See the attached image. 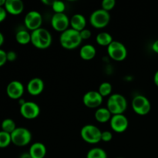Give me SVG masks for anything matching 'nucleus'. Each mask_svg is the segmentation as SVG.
<instances>
[{
	"instance_id": "1",
	"label": "nucleus",
	"mask_w": 158,
	"mask_h": 158,
	"mask_svg": "<svg viewBox=\"0 0 158 158\" xmlns=\"http://www.w3.org/2000/svg\"><path fill=\"white\" fill-rule=\"evenodd\" d=\"M82 40L80 32L69 28L64 32H61L60 36V45L64 49H73L78 47L81 44Z\"/></svg>"
},
{
	"instance_id": "2",
	"label": "nucleus",
	"mask_w": 158,
	"mask_h": 158,
	"mask_svg": "<svg viewBox=\"0 0 158 158\" xmlns=\"http://www.w3.org/2000/svg\"><path fill=\"white\" fill-rule=\"evenodd\" d=\"M52 35L45 28H40L31 32V43L38 49H44L50 46Z\"/></svg>"
},
{
	"instance_id": "3",
	"label": "nucleus",
	"mask_w": 158,
	"mask_h": 158,
	"mask_svg": "<svg viewBox=\"0 0 158 158\" xmlns=\"http://www.w3.org/2000/svg\"><path fill=\"white\" fill-rule=\"evenodd\" d=\"M101 134L100 128L93 124L85 125L80 131L82 139L89 144H96L101 141Z\"/></svg>"
},
{
	"instance_id": "4",
	"label": "nucleus",
	"mask_w": 158,
	"mask_h": 158,
	"mask_svg": "<svg viewBox=\"0 0 158 158\" xmlns=\"http://www.w3.org/2000/svg\"><path fill=\"white\" fill-rule=\"evenodd\" d=\"M110 21V14L103 9L94 11L89 16V23L97 29H103L109 24Z\"/></svg>"
},
{
	"instance_id": "5",
	"label": "nucleus",
	"mask_w": 158,
	"mask_h": 158,
	"mask_svg": "<svg viewBox=\"0 0 158 158\" xmlns=\"http://www.w3.org/2000/svg\"><path fill=\"white\" fill-rule=\"evenodd\" d=\"M12 143L18 147H24L29 144L32 140L30 131L25 127H16L11 134Z\"/></svg>"
},
{
	"instance_id": "6",
	"label": "nucleus",
	"mask_w": 158,
	"mask_h": 158,
	"mask_svg": "<svg viewBox=\"0 0 158 158\" xmlns=\"http://www.w3.org/2000/svg\"><path fill=\"white\" fill-rule=\"evenodd\" d=\"M133 110L138 115L144 116L149 114L151 109L150 100L145 96L137 95L133 98L131 102Z\"/></svg>"
},
{
	"instance_id": "7",
	"label": "nucleus",
	"mask_w": 158,
	"mask_h": 158,
	"mask_svg": "<svg viewBox=\"0 0 158 158\" xmlns=\"http://www.w3.org/2000/svg\"><path fill=\"white\" fill-rule=\"evenodd\" d=\"M107 53L115 61H123L127 56V49L123 43L114 40L107 46Z\"/></svg>"
},
{
	"instance_id": "8",
	"label": "nucleus",
	"mask_w": 158,
	"mask_h": 158,
	"mask_svg": "<svg viewBox=\"0 0 158 158\" xmlns=\"http://www.w3.org/2000/svg\"><path fill=\"white\" fill-rule=\"evenodd\" d=\"M24 24L26 27L32 32L41 28L43 24V17L41 13L35 10L29 11L25 16Z\"/></svg>"
},
{
	"instance_id": "9",
	"label": "nucleus",
	"mask_w": 158,
	"mask_h": 158,
	"mask_svg": "<svg viewBox=\"0 0 158 158\" xmlns=\"http://www.w3.org/2000/svg\"><path fill=\"white\" fill-rule=\"evenodd\" d=\"M20 114L27 120H34L40 114V107L36 103L32 101H26L20 106Z\"/></svg>"
},
{
	"instance_id": "10",
	"label": "nucleus",
	"mask_w": 158,
	"mask_h": 158,
	"mask_svg": "<svg viewBox=\"0 0 158 158\" xmlns=\"http://www.w3.org/2000/svg\"><path fill=\"white\" fill-rule=\"evenodd\" d=\"M52 27L57 32H63L69 29L70 26V19L66 13H54L51 19Z\"/></svg>"
},
{
	"instance_id": "11",
	"label": "nucleus",
	"mask_w": 158,
	"mask_h": 158,
	"mask_svg": "<svg viewBox=\"0 0 158 158\" xmlns=\"http://www.w3.org/2000/svg\"><path fill=\"white\" fill-rule=\"evenodd\" d=\"M110 127L114 132L123 133L127 130L129 127V120L123 114L113 115L110 120Z\"/></svg>"
},
{
	"instance_id": "12",
	"label": "nucleus",
	"mask_w": 158,
	"mask_h": 158,
	"mask_svg": "<svg viewBox=\"0 0 158 158\" xmlns=\"http://www.w3.org/2000/svg\"><path fill=\"white\" fill-rule=\"evenodd\" d=\"M103 97L98 91L90 90L86 92L83 97V103L86 107L99 108L103 103Z\"/></svg>"
},
{
	"instance_id": "13",
	"label": "nucleus",
	"mask_w": 158,
	"mask_h": 158,
	"mask_svg": "<svg viewBox=\"0 0 158 158\" xmlns=\"http://www.w3.org/2000/svg\"><path fill=\"white\" fill-rule=\"evenodd\" d=\"M25 88L19 80H12L6 86V94L12 100H19L24 94Z\"/></svg>"
},
{
	"instance_id": "14",
	"label": "nucleus",
	"mask_w": 158,
	"mask_h": 158,
	"mask_svg": "<svg viewBox=\"0 0 158 158\" xmlns=\"http://www.w3.org/2000/svg\"><path fill=\"white\" fill-rule=\"evenodd\" d=\"M44 82L41 78H39V77L31 79L26 86L28 93L32 96H38L41 94L44 89Z\"/></svg>"
},
{
	"instance_id": "15",
	"label": "nucleus",
	"mask_w": 158,
	"mask_h": 158,
	"mask_svg": "<svg viewBox=\"0 0 158 158\" xmlns=\"http://www.w3.org/2000/svg\"><path fill=\"white\" fill-rule=\"evenodd\" d=\"M4 8L7 13L18 15L24 10V3L22 0H6Z\"/></svg>"
},
{
	"instance_id": "16",
	"label": "nucleus",
	"mask_w": 158,
	"mask_h": 158,
	"mask_svg": "<svg viewBox=\"0 0 158 158\" xmlns=\"http://www.w3.org/2000/svg\"><path fill=\"white\" fill-rule=\"evenodd\" d=\"M86 20L84 15L82 14H74L70 19V26L72 29L80 32L83 29H86Z\"/></svg>"
},
{
	"instance_id": "17",
	"label": "nucleus",
	"mask_w": 158,
	"mask_h": 158,
	"mask_svg": "<svg viewBox=\"0 0 158 158\" xmlns=\"http://www.w3.org/2000/svg\"><path fill=\"white\" fill-rule=\"evenodd\" d=\"M29 153L32 158H44L46 154V148L41 142H35L30 146Z\"/></svg>"
},
{
	"instance_id": "18",
	"label": "nucleus",
	"mask_w": 158,
	"mask_h": 158,
	"mask_svg": "<svg viewBox=\"0 0 158 158\" xmlns=\"http://www.w3.org/2000/svg\"><path fill=\"white\" fill-rule=\"evenodd\" d=\"M97 49L91 44L83 45L80 49V56L83 60H90L96 56Z\"/></svg>"
},
{
	"instance_id": "19",
	"label": "nucleus",
	"mask_w": 158,
	"mask_h": 158,
	"mask_svg": "<svg viewBox=\"0 0 158 158\" xmlns=\"http://www.w3.org/2000/svg\"><path fill=\"white\" fill-rule=\"evenodd\" d=\"M112 116L111 113L106 107H99L94 114V117L99 123H106L110 121Z\"/></svg>"
},
{
	"instance_id": "20",
	"label": "nucleus",
	"mask_w": 158,
	"mask_h": 158,
	"mask_svg": "<svg viewBox=\"0 0 158 158\" xmlns=\"http://www.w3.org/2000/svg\"><path fill=\"white\" fill-rule=\"evenodd\" d=\"M106 108L109 110L110 112L111 113L112 115H117V114H122L124 113V110H123V108L118 104L117 101L115 100L112 98V97L110 96V97L107 100V103H106Z\"/></svg>"
},
{
	"instance_id": "21",
	"label": "nucleus",
	"mask_w": 158,
	"mask_h": 158,
	"mask_svg": "<svg viewBox=\"0 0 158 158\" xmlns=\"http://www.w3.org/2000/svg\"><path fill=\"white\" fill-rule=\"evenodd\" d=\"M15 40L20 45L29 44L31 43V32L25 29L18 31L15 34Z\"/></svg>"
},
{
	"instance_id": "22",
	"label": "nucleus",
	"mask_w": 158,
	"mask_h": 158,
	"mask_svg": "<svg viewBox=\"0 0 158 158\" xmlns=\"http://www.w3.org/2000/svg\"><path fill=\"white\" fill-rule=\"evenodd\" d=\"M114 41L113 37L109 32H100L96 36V42L102 46H108Z\"/></svg>"
},
{
	"instance_id": "23",
	"label": "nucleus",
	"mask_w": 158,
	"mask_h": 158,
	"mask_svg": "<svg viewBox=\"0 0 158 158\" xmlns=\"http://www.w3.org/2000/svg\"><path fill=\"white\" fill-rule=\"evenodd\" d=\"M86 158H107V154L102 148H94L88 151Z\"/></svg>"
},
{
	"instance_id": "24",
	"label": "nucleus",
	"mask_w": 158,
	"mask_h": 158,
	"mask_svg": "<svg viewBox=\"0 0 158 158\" xmlns=\"http://www.w3.org/2000/svg\"><path fill=\"white\" fill-rule=\"evenodd\" d=\"M2 131H5L9 134H12L15 129H16V125H15V121L10 118L5 119L1 124Z\"/></svg>"
},
{
	"instance_id": "25",
	"label": "nucleus",
	"mask_w": 158,
	"mask_h": 158,
	"mask_svg": "<svg viewBox=\"0 0 158 158\" xmlns=\"http://www.w3.org/2000/svg\"><path fill=\"white\" fill-rule=\"evenodd\" d=\"M112 85L109 82H103L99 86L98 92L100 93V95L103 97H107V96L111 95V93H112Z\"/></svg>"
},
{
	"instance_id": "26",
	"label": "nucleus",
	"mask_w": 158,
	"mask_h": 158,
	"mask_svg": "<svg viewBox=\"0 0 158 158\" xmlns=\"http://www.w3.org/2000/svg\"><path fill=\"white\" fill-rule=\"evenodd\" d=\"M12 143L11 134L5 131H0V148H6Z\"/></svg>"
},
{
	"instance_id": "27",
	"label": "nucleus",
	"mask_w": 158,
	"mask_h": 158,
	"mask_svg": "<svg viewBox=\"0 0 158 158\" xmlns=\"http://www.w3.org/2000/svg\"><path fill=\"white\" fill-rule=\"evenodd\" d=\"M110 97L118 103V104L123 108V110H126L127 108V101L126 98L123 95L120 94H111Z\"/></svg>"
},
{
	"instance_id": "28",
	"label": "nucleus",
	"mask_w": 158,
	"mask_h": 158,
	"mask_svg": "<svg viewBox=\"0 0 158 158\" xmlns=\"http://www.w3.org/2000/svg\"><path fill=\"white\" fill-rule=\"evenodd\" d=\"M51 7L55 13H63L66 9V5L63 1L56 0V1H53Z\"/></svg>"
},
{
	"instance_id": "29",
	"label": "nucleus",
	"mask_w": 158,
	"mask_h": 158,
	"mask_svg": "<svg viewBox=\"0 0 158 158\" xmlns=\"http://www.w3.org/2000/svg\"><path fill=\"white\" fill-rule=\"evenodd\" d=\"M115 5H116L115 0H103L101 3V6H102L101 9L109 12V11L112 10V9H114Z\"/></svg>"
},
{
	"instance_id": "30",
	"label": "nucleus",
	"mask_w": 158,
	"mask_h": 158,
	"mask_svg": "<svg viewBox=\"0 0 158 158\" xmlns=\"http://www.w3.org/2000/svg\"><path fill=\"white\" fill-rule=\"evenodd\" d=\"M113 134L110 131H102L101 134V140L104 142H109L112 140Z\"/></svg>"
},
{
	"instance_id": "31",
	"label": "nucleus",
	"mask_w": 158,
	"mask_h": 158,
	"mask_svg": "<svg viewBox=\"0 0 158 158\" xmlns=\"http://www.w3.org/2000/svg\"><path fill=\"white\" fill-rule=\"evenodd\" d=\"M7 61V52L0 49V67L4 66Z\"/></svg>"
},
{
	"instance_id": "32",
	"label": "nucleus",
	"mask_w": 158,
	"mask_h": 158,
	"mask_svg": "<svg viewBox=\"0 0 158 158\" xmlns=\"http://www.w3.org/2000/svg\"><path fill=\"white\" fill-rule=\"evenodd\" d=\"M80 35H81L82 40H89V39L91 37V35H92V32H91V31L88 29H83L82 31H80Z\"/></svg>"
},
{
	"instance_id": "33",
	"label": "nucleus",
	"mask_w": 158,
	"mask_h": 158,
	"mask_svg": "<svg viewBox=\"0 0 158 158\" xmlns=\"http://www.w3.org/2000/svg\"><path fill=\"white\" fill-rule=\"evenodd\" d=\"M17 59V54L15 51H9L7 52V61L14 62Z\"/></svg>"
},
{
	"instance_id": "34",
	"label": "nucleus",
	"mask_w": 158,
	"mask_h": 158,
	"mask_svg": "<svg viewBox=\"0 0 158 158\" xmlns=\"http://www.w3.org/2000/svg\"><path fill=\"white\" fill-rule=\"evenodd\" d=\"M7 16V12L4 7H0V23L4 21Z\"/></svg>"
},
{
	"instance_id": "35",
	"label": "nucleus",
	"mask_w": 158,
	"mask_h": 158,
	"mask_svg": "<svg viewBox=\"0 0 158 158\" xmlns=\"http://www.w3.org/2000/svg\"><path fill=\"white\" fill-rule=\"evenodd\" d=\"M151 49H152V50L154 51V52L158 54V40H157L156 41H154V43H153Z\"/></svg>"
},
{
	"instance_id": "36",
	"label": "nucleus",
	"mask_w": 158,
	"mask_h": 158,
	"mask_svg": "<svg viewBox=\"0 0 158 158\" xmlns=\"http://www.w3.org/2000/svg\"><path fill=\"white\" fill-rule=\"evenodd\" d=\"M154 83H155L156 86L158 87V70L155 73V74H154Z\"/></svg>"
},
{
	"instance_id": "37",
	"label": "nucleus",
	"mask_w": 158,
	"mask_h": 158,
	"mask_svg": "<svg viewBox=\"0 0 158 158\" xmlns=\"http://www.w3.org/2000/svg\"><path fill=\"white\" fill-rule=\"evenodd\" d=\"M4 41H5L4 35H3V34L0 32V46H2L3 43H4Z\"/></svg>"
},
{
	"instance_id": "38",
	"label": "nucleus",
	"mask_w": 158,
	"mask_h": 158,
	"mask_svg": "<svg viewBox=\"0 0 158 158\" xmlns=\"http://www.w3.org/2000/svg\"><path fill=\"white\" fill-rule=\"evenodd\" d=\"M19 158H32L31 157V155L29 154V153H24V154H22L21 156H20Z\"/></svg>"
},
{
	"instance_id": "39",
	"label": "nucleus",
	"mask_w": 158,
	"mask_h": 158,
	"mask_svg": "<svg viewBox=\"0 0 158 158\" xmlns=\"http://www.w3.org/2000/svg\"><path fill=\"white\" fill-rule=\"evenodd\" d=\"M42 2L45 3V4H46V5H49V6H52L53 1H46V0H43V1H42Z\"/></svg>"
},
{
	"instance_id": "40",
	"label": "nucleus",
	"mask_w": 158,
	"mask_h": 158,
	"mask_svg": "<svg viewBox=\"0 0 158 158\" xmlns=\"http://www.w3.org/2000/svg\"><path fill=\"white\" fill-rule=\"evenodd\" d=\"M6 0H0V7H4Z\"/></svg>"
},
{
	"instance_id": "41",
	"label": "nucleus",
	"mask_w": 158,
	"mask_h": 158,
	"mask_svg": "<svg viewBox=\"0 0 158 158\" xmlns=\"http://www.w3.org/2000/svg\"><path fill=\"white\" fill-rule=\"evenodd\" d=\"M117 158H123V157H117Z\"/></svg>"
}]
</instances>
